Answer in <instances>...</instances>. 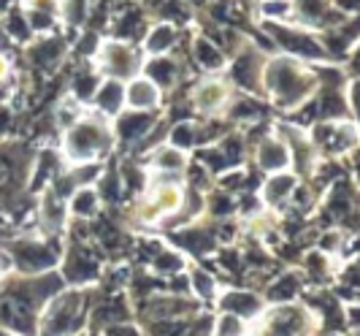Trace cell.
Masks as SVG:
<instances>
[{
  "instance_id": "7402d4cb",
  "label": "cell",
  "mask_w": 360,
  "mask_h": 336,
  "mask_svg": "<svg viewBox=\"0 0 360 336\" xmlns=\"http://www.w3.org/2000/svg\"><path fill=\"white\" fill-rule=\"evenodd\" d=\"M219 306L225 312H231V315H238V318H255V315L263 312L260 299L252 296V293H247V290H228V293H222Z\"/></svg>"
},
{
  "instance_id": "4fadbf2b",
  "label": "cell",
  "mask_w": 360,
  "mask_h": 336,
  "mask_svg": "<svg viewBox=\"0 0 360 336\" xmlns=\"http://www.w3.org/2000/svg\"><path fill=\"white\" fill-rule=\"evenodd\" d=\"M158 125V111H125L117 125H114V136L125 144H144V136L149 130H155Z\"/></svg>"
},
{
  "instance_id": "83f0119b",
  "label": "cell",
  "mask_w": 360,
  "mask_h": 336,
  "mask_svg": "<svg viewBox=\"0 0 360 336\" xmlns=\"http://www.w3.org/2000/svg\"><path fill=\"white\" fill-rule=\"evenodd\" d=\"M200 142V130L198 125L193 123H179L174 130H171V147H176V149H193L195 144Z\"/></svg>"
},
{
  "instance_id": "cb8c5ba5",
  "label": "cell",
  "mask_w": 360,
  "mask_h": 336,
  "mask_svg": "<svg viewBox=\"0 0 360 336\" xmlns=\"http://www.w3.org/2000/svg\"><path fill=\"white\" fill-rule=\"evenodd\" d=\"M101 209V195L95 193L92 187H79L71 195V214L76 220H90Z\"/></svg>"
},
{
  "instance_id": "9a60e30c",
  "label": "cell",
  "mask_w": 360,
  "mask_h": 336,
  "mask_svg": "<svg viewBox=\"0 0 360 336\" xmlns=\"http://www.w3.org/2000/svg\"><path fill=\"white\" fill-rule=\"evenodd\" d=\"M160 101H162V92L152 79L136 76V79L127 82L125 104L133 108V111H155V108L160 106Z\"/></svg>"
},
{
  "instance_id": "30bf717a",
  "label": "cell",
  "mask_w": 360,
  "mask_h": 336,
  "mask_svg": "<svg viewBox=\"0 0 360 336\" xmlns=\"http://www.w3.org/2000/svg\"><path fill=\"white\" fill-rule=\"evenodd\" d=\"M292 19L301 27L328 30V27L344 22L347 17L333 6V0H292Z\"/></svg>"
},
{
  "instance_id": "8fae6325",
  "label": "cell",
  "mask_w": 360,
  "mask_h": 336,
  "mask_svg": "<svg viewBox=\"0 0 360 336\" xmlns=\"http://www.w3.org/2000/svg\"><path fill=\"white\" fill-rule=\"evenodd\" d=\"M101 277V261L98 255L90 252L84 244H73V249L65 258V266H63V280L68 285H87L92 280Z\"/></svg>"
},
{
  "instance_id": "d6a6232c",
  "label": "cell",
  "mask_w": 360,
  "mask_h": 336,
  "mask_svg": "<svg viewBox=\"0 0 360 336\" xmlns=\"http://www.w3.org/2000/svg\"><path fill=\"white\" fill-rule=\"evenodd\" d=\"M333 6L344 17H360V0H333Z\"/></svg>"
},
{
  "instance_id": "52a82bcc",
  "label": "cell",
  "mask_w": 360,
  "mask_h": 336,
  "mask_svg": "<svg viewBox=\"0 0 360 336\" xmlns=\"http://www.w3.org/2000/svg\"><path fill=\"white\" fill-rule=\"evenodd\" d=\"M311 144L320 155L328 158H339L344 152H355L360 147V130L352 123H339V120H328V123L311 125Z\"/></svg>"
},
{
  "instance_id": "603a6c76",
  "label": "cell",
  "mask_w": 360,
  "mask_h": 336,
  "mask_svg": "<svg viewBox=\"0 0 360 336\" xmlns=\"http://www.w3.org/2000/svg\"><path fill=\"white\" fill-rule=\"evenodd\" d=\"M193 60H195L206 73H217L225 68V60H228V57H225V52L217 46L212 38L200 36L198 41L193 44Z\"/></svg>"
},
{
  "instance_id": "7a4b0ae2",
  "label": "cell",
  "mask_w": 360,
  "mask_h": 336,
  "mask_svg": "<svg viewBox=\"0 0 360 336\" xmlns=\"http://www.w3.org/2000/svg\"><path fill=\"white\" fill-rule=\"evenodd\" d=\"M263 85L269 87V95L274 101V106H279L282 111H292L301 104H307L314 95L317 85V73L314 68H307L304 60L295 57H274L266 63L263 68Z\"/></svg>"
},
{
  "instance_id": "484cf974",
  "label": "cell",
  "mask_w": 360,
  "mask_h": 336,
  "mask_svg": "<svg viewBox=\"0 0 360 336\" xmlns=\"http://www.w3.org/2000/svg\"><path fill=\"white\" fill-rule=\"evenodd\" d=\"M152 166L160 174H179V171L187 168V158H184V152L176 149V147H160L155 152V158H152Z\"/></svg>"
},
{
  "instance_id": "5bb4252c",
  "label": "cell",
  "mask_w": 360,
  "mask_h": 336,
  "mask_svg": "<svg viewBox=\"0 0 360 336\" xmlns=\"http://www.w3.org/2000/svg\"><path fill=\"white\" fill-rule=\"evenodd\" d=\"M257 60H260V54L255 52V49H244V52L236 54L233 66H231V79H233L236 87L247 89V92L260 89L266 66H257Z\"/></svg>"
},
{
  "instance_id": "e0dca14e",
  "label": "cell",
  "mask_w": 360,
  "mask_h": 336,
  "mask_svg": "<svg viewBox=\"0 0 360 336\" xmlns=\"http://www.w3.org/2000/svg\"><path fill=\"white\" fill-rule=\"evenodd\" d=\"M179 73H181L179 63H176L174 57H168V54H152L144 66V76L152 79L160 89L174 87L176 79H179Z\"/></svg>"
},
{
  "instance_id": "6da1fadb",
  "label": "cell",
  "mask_w": 360,
  "mask_h": 336,
  "mask_svg": "<svg viewBox=\"0 0 360 336\" xmlns=\"http://www.w3.org/2000/svg\"><path fill=\"white\" fill-rule=\"evenodd\" d=\"M63 274H44L38 280H19L0 293V328L17 336H38V320L52 296L63 290Z\"/></svg>"
},
{
  "instance_id": "4dcf8cb0",
  "label": "cell",
  "mask_w": 360,
  "mask_h": 336,
  "mask_svg": "<svg viewBox=\"0 0 360 336\" xmlns=\"http://www.w3.org/2000/svg\"><path fill=\"white\" fill-rule=\"evenodd\" d=\"M190 287L198 290L200 299H212L217 290V282H214V277H209L203 268H195V271H193V285H190Z\"/></svg>"
},
{
  "instance_id": "d6986e66",
  "label": "cell",
  "mask_w": 360,
  "mask_h": 336,
  "mask_svg": "<svg viewBox=\"0 0 360 336\" xmlns=\"http://www.w3.org/2000/svg\"><path fill=\"white\" fill-rule=\"evenodd\" d=\"M114 33L120 41H139V38L146 36V17L144 11L139 8V6H133V3H127L122 6V14L117 17L114 22Z\"/></svg>"
},
{
  "instance_id": "8d00e7d4",
  "label": "cell",
  "mask_w": 360,
  "mask_h": 336,
  "mask_svg": "<svg viewBox=\"0 0 360 336\" xmlns=\"http://www.w3.org/2000/svg\"><path fill=\"white\" fill-rule=\"evenodd\" d=\"M355 171H358V182H360V147L355 149Z\"/></svg>"
},
{
  "instance_id": "7c38bea8",
  "label": "cell",
  "mask_w": 360,
  "mask_h": 336,
  "mask_svg": "<svg viewBox=\"0 0 360 336\" xmlns=\"http://www.w3.org/2000/svg\"><path fill=\"white\" fill-rule=\"evenodd\" d=\"M231 98H233V89H231L228 82L206 79L193 92V106L203 111V114H209V117H217V114H222L225 108L231 106Z\"/></svg>"
},
{
  "instance_id": "5b68a950",
  "label": "cell",
  "mask_w": 360,
  "mask_h": 336,
  "mask_svg": "<svg viewBox=\"0 0 360 336\" xmlns=\"http://www.w3.org/2000/svg\"><path fill=\"white\" fill-rule=\"evenodd\" d=\"M95 68L101 73H106L108 79H136L139 71L144 68V57L141 49L130 41H120V38H111L106 44L98 46L95 52Z\"/></svg>"
},
{
  "instance_id": "3957f363",
  "label": "cell",
  "mask_w": 360,
  "mask_h": 336,
  "mask_svg": "<svg viewBox=\"0 0 360 336\" xmlns=\"http://www.w3.org/2000/svg\"><path fill=\"white\" fill-rule=\"evenodd\" d=\"M114 130L103 123V114H90V117H79L71 127H65V139H63V152L65 158L82 166V163H98L106 158L114 149Z\"/></svg>"
},
{
  "instance_id": "4316f807",
  "label": "cell",
  "mask_w": 360,
  "mask_h": 336,
  "mask_svg": "<svg viewBox=\"0 0 360 336\" xmlns=\"http://www.w3.org/2000/svg\"><path fill=\"white\" fill-rule=\"evenodd\" d=\"M298 290H301V280L295 274H285L269 290V301H274V304H288V301H292L298 296Z\"/></svg>"
},
{
  "instance_id": "e575fe53",
  "label": "cell",
  "mask_w": 360,
  "mask_h": 336,
  "mask_svg": "<svg viewBox=\"0 0 360 336\" xmlns=\"http://www.w3.org/2000/svg\"><path fill=\"white\" fill-rule=\"evenodd\" d=\"M349 71L355 79H360V41L355 44V49L349 52Z\"/></svg>"
},
{
  "instance_id": "d590c367",
  "label": "cell",
  "mask_w": 360,
  "mask_h": 336,
  "mask_svg": "<svg viewBox=\"0 0 360 336\" xmlns=\"http://www.w3.org/2000/svg\"><path fill=\"white\" fill-rule=\"evenodd\" d=\"M8 73H11V66H8V60H6L3 54H0V82H3V79H6Z\"/></svg>"
},
{
  "instance_id": "f1b7e54d",
  "label": "cell",
  "mask_w": 360,
  "mask_h": 336,
  "mask_svg": "<svg viewBox=\"0 0 360 336\" xmlns=\"http://www.w3.org/2000/svg\"><path fill=\"white\" fill-rule=\"evenodd\" d=\"M260 14L266 22H290L292 19V0H263Z\"/></svg>"
},
{
  "instance_id": "8992f818",
  "label": "cell",
  "mask_w": 360,
  "mask_h": 336,
  "mask_svg": "<svg viewBox=\"0 0 360 336\" xmlns=\"http://www.w3.org/2000/svg\"><path fill=\"white\" fill-rule=\"evenodd\" d=\"M266 30H269L271 41H276L295 60H328L323 41L314 33L304 30L301 25L292 27L288 22H266Z\"/></svg>"
},
{
  "instance_id": "1f68e13d",
  "label": "cell",
  "mask_w": 360,
  "mask_h": 336,
  "mask_svg": "<svg viewBox=\"0 0 360 336\" xmlns=\"http://www.w3.org/2000/svg\"><path fill=\"white\" fill-rule=\"evenodd\" d=\"M106 336H144V334L136 325H130V323H117V325H108Z\"/></svg>"
},
{
  "instance_id": "ffe728a7",
  "label": "cell",
  "mask_w": 360,
  "mask_h": 336,
  "mask_svg": "<svg viewBox=\"0 0 360 336\" xmlns=\"http://www.w3.org/2000/svg\"><path fill=\"white\" fill-rule=\"evenodd\" d=\"M92 104L98 106V111H101L103 117L120 114L122 106H125V87H122V82H120V79H106V82H101V87L95 92Z\"/></svg>"
},
{
  "instance_id": "2e32d148",
  "label": "cell",
  "mask_w": 360,
  "mask_h": 336,
  "mask_svg": "<svg viewBox=\"0 0 360 336\" xmlns=\"http://www.w3.org/2000/svg\"><path fill=\"white\" fill-rule=\"evenodd\" d=\"M257 166H260V171H266V174H279V171H288L290 147L282 142V139L266 136L263 142L257 144Z\"/></svg>"
},
{
  "instance_id": "836d02e7",
  "label": "cell",
  "mask_w": 360,
  "mask_h": 336,
  "mask_svg": "<svg viewBox=\"0 0 360 336\" xmlns=\"http://www.w3.org/2000/svg\"><path fill=\"white\" fill-rule=\"evenodd\" d=\"M349 104L355 108V117H358V125H360V79H355V85L349 89Z\"/></svg>"
},
{
  "instance_id": "ba28073f",
  "label": "cell",
  "mask_w": 360,
  "mask_h": 336,
  "mask_svg": "<svg viewBox=\"0 0 360 336\" xmlns=\"http://www.w3.org/2000/svg\"><path fill=\"white\" fill-rule=\"evenodd\" d=\"M311 325L314 318L307 306H295L288 301L266 315L257 328V336H311Z\"/></svg>"
},
{
  "instance_id": "ac0fdd59",
  "label": "cell",
  "mask_w": 360,
  "mask_h": 336,
  "mask_svg": "<svg viewBox=\"0 0 360 336\" xmlns=\"http://www.w3.org/2000/svg\"><path fill=\"white\" fill-rule=\"evenodd\" d=\"M295 187H298V177H295V174H288V171L271 174V177L266 179V185H263V201H266L269 206H276V209H279V206L290 204Z\"/></svg>"
},
{
  "instance_id": "44dd1931",
  "label": "cell",
  "mask_w": 360,
  "mask_h": 336,
  "mask_svg": "<svg viewBox=\"0 0 360 336\" xmlns=\"http://www.w3.org/2000/svg\"><path fill=\"white\" fill-rule=\"evenodd\" d=\"M176 44H179V30L171 22H158L144 36V49L149 54H168Z\"/></svg>"
},
{
  "instance_id": "f546056e",
  "label": "cell",
  "mask_w": 360,
  "mask_h": 336,
  "mask_svg": "<svg viewBox=\"0 0 360 336\" xmlns=\"http://www.w3.org/2000/svg\"><path fill=\"white\" fill-rule=\"evenodd\" d=\"M214 334L217 336H244V334H247V325H244V320L238 318V315H231V312H225L222 318L217 320Z\"/></svg>"
},
{
  "instance_id": "74e56055",
  "label": "cell",
  "mask_w": 360,
  "mask_h": 336,
  "mask_svg": "<svg viewBox=\"0 0 360 336\" xmlns=\"http://www.w3.org/2000/svg\"><path fill=\"white\" fill-rule=\"evenodd\" d=\"M0 336H17L14 331H6V328H0Z\"/></svg>"
},
{
  "instance_id": "9c48e42d",
  "label": "cell",
  "mask_w": 360,
  "mask_h": 336,
  "mask_svg": "<svg viewBox=\"0 0 360 336\" xmlns=\"http://www.w3.org/2000/svg\"><path fill=\"white\" fill-rule=\"evenodd\" d=\"M60 258V247L52 242H36V239H27V242H17L11 247V261H17V266L27 274H41L46 268H52Z\"/></svg>"
},
{
  "instance_id": "f35d334b",
  "label": "cell",
  "mask_w": 360,
  "mask_h": 336,
  "mask_svg": "<svg viewBox=\"0 0 360 336\" xmlns=\"http://www.w3.org/2000/svg\"><path fill=\"white\" fill-rule=\"evenodd\" d=\"M3 258H6V255H0V261H3ZM8 266H11V263H0V271H6Z\"/></svg>"
},
{
  "instance_id": "d4e9b609",
  "label": "cell",
  "mask_w": 360,
  "mask_h": 336,
  "mask_svg": "<svg viewBox=\"0 0 360 336\" xmlns=\"http://www.w3.org/2000/svg\"><path fill=\"white\" fill-rule=\"evenodd\" d=\"M122 320H130V309L125 306V299H122V296L106 301V304H98V309H95V323H98L101 328L117 325V323H122Z\"/></svg>"
},
{
  "instance_id": "277c9868",
  "label": "cell",
  "mask_w": 360,
  "mask_h": 336,
  "mask_svg": "<svg viewBox=\"0 0 360 336\" xmlns=\"http://www.w3.org/2000/svg\"><path fill=\"white\" fill-rule=\"evenodd\" d=\"M92 309L90 290H60L44 306L38 320V336H76Z\"/></svg>"
}]
</instances>
